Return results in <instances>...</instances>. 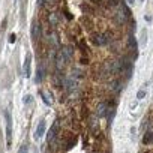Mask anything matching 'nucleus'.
<instances>
[{
	"instance_id": "obj_1",
	"label": "nucleus",
	"mask_w": 153,
	"mask_h": 153,
	"mask_svg": "<svg viewBox=\"0 0 153 153\" xmlns=\"http://www.w3.org/2000/svg\"><path fill=\"white\" fill-rule=\"evenodd\" d=\"M92 42L98 47H104L110 42V33H95L92 35Z\"/></svg>"
},
{
	"instance_id": "obj_2",
	"label": "nucleus",
	"mask_w": 153,
	"mask_h": 153,
	"mask_svg": "<svg viewBox=\"0 0 153 153\" xmlns=\"http://www.w3.org/2000/svg\"><path fill=\"white\" fill-rule=\"evenodd\" d=\"M12 144V117L9 113H6V146L11 147Z\"/></svg>"
},
{
	"instance_id": "obj_3",
	"label": "nucleus",
	"mask_w": 153,
	"mask_h": 153,
	"mask_svg": "<svg viewBox=\"0 0 153 153\" xmlns=\"http://www.w3.org/2000/svg\"><path fill=\"white\" fill-rule=\"evenodd\" d=\"M57 134H59V123L54 122L53 126H51V129L48 131V135H47V141H48L50 146H53L57 141Z\"/></svg>"
},
{
	"instance_id": "obj_4",
	"label": "nucleus",
	"mask_w": 153,
	"mask_h": 153,
	"mask_svg": "<svg viewBox=\"0 0 153 153\" xmlns=\"http://www.w3.org/2000/svg\"><path fill=\"white\" fill-rule=\"evenodd\" d=\"M45 129H47V122L42 119V120L38 123V128H36V132H35V137H36V140L42 138V135L45 134Z\"/></svg>"
},
{
	"instance_id": "obj_5",
	"label": "nucleus",
	"mask_w": 153,
	"mask_h": 153,
	"mask_svg": "<svg viewBox=\"0 0 153 153\" xmlns=\"http://www.w3.org/2000/svg\"><path fill=\"white\" fill-rule=\"evenodd\" d=\"M30 62H32V56L27 54L26 56V60H24V65H23V75L26 76V78H29V76H30Z\"/></svg>"
},
{
	"instance_id": "obj_6",
	"label": "nucleus",
	"mask_w": 153,
	"mask_h": 153,
	"mask_svg": "<svg viewBox=\"0 0 153 153\" xmlns=\"http://www.w3.org/2000/svg\"><path fill=\"white\" fill-rule=\"evenodd\" d=\"M39 36H41V24H39V21H35L32 26V39L38 41Z\"/></svg>"
},
{
	"instance_id": "obj_7",
	"label": "nucleus",
	"mask_w": 153,
	"mask_h": 153,
	"mask_svg": "<svg viewBox=\"0 0 153 153\" xmlns=\"http://www.w3.org/2000/svg\"><path fill=\"white\" fill-rule=\"evenodd\" d=\"M60 53H62V56L65 57V60L68 62V60L71 59V56H72V48H71L69 45H65V47L60 50Z\"/></svg>"
},
{
	"instance_id": "obj_8",
	"label": "nucleus",
	"mask_w": 153,
	"mask_h": 153,
	"mask_svg": "<svg viewBox=\"0 0 153 153\" xmlns=\"http://www.w3.org/2000/svg\"><path fill=\"white\" fill-rule=\"evenodd\" d=\"M35 80H36V83H42V80H44V68L39 65L38 66V69H36V76H35Z\"/></svg>"
},
{
	"instance_id": "obj_9",
	"label": "nucleus",
	"mask_w": 153,
	"mask_h": 153,
	"mask_svg": "<svg viewBox=\"0 0 153 153\" xmlns=\"http://www.w3.org/2000/svg\"><path fill=\"white\" fill-rule=\"evenodd\" d=\"M42 99H44L45 105H53V96L50 92H42Z\"/></svg>"
},
{
	"instance_id": "obj_10",
	"label": "nucleus",
	"mask_w": 153,
	"mask_h": 153,
	"mask_svg": "<svg viewBox=\"0 0 153 153\" xmlns=\"http://www.w3.org/2000/svg\"><path fill=\"white\" fill-rule=\"evenodd\" d=\"M152 137H153V132H152V131L149 129V131H147V132L144 134L143 143H144V144H150V143H152Z\"/></svg>"
},
{
	"instance_id": "obj_11",
	"label": "nucleus",
	"mask_w": 153,
	"mask_h": 153,
	"mask_svg": "<svg viewBox=\"0 0 153 153\" xmlns=\"http://www.w3.org/2000/svg\"><path fill=\"white\" fill-rule=\"evenodd\" d=\"M128 44H129V48H132V50L137 48V41H135L134 35H129V38H128Z\"/></svg>"
},
{
	"instance_id": "obj_12",
	"label": "nucleus",
	"mask_w": 153,
	"mask_h": 153,
	"mask_svg": "<svg viewBox=\"0 0 153 153\" xmlns=\"http://www.w3.org/2000/svg\"><path fill=\"white\" fill-rule=\"evenodd\" d=\"M48 20H50V23H51L53 26H54V24H57V23H59V17H57V12H53V14H50Z\"/></svg>"
},
{
	"instance_id": "obj_13",
	"label": "nucleus",
	"mask_w": 153,
	"mask_h": 153,
	"mask_svg": "<svg viewBox=\"0 0 153 153\" xmlns=\"http://www.w3.org/2000/svg\"><path fill=\"white\" fill-rule=\"evenodd\" d=\"M98 113H99V116H101V117L107 116V104H101V105H99V108H98Z\"/></svg>"
},
{
	"instance_id": "obj_14",
	"label": "nucleus",
	"mask_w": 153,
	"mask_h": 153,
	"mask_svg": "<svg viewBox=\"0 0 153 153\" xmlns=\"http://www.w3.org/2000/svg\"><path fill=\"white\" fill-rule=\"evenodd\" d=\"M144 96H146V92H144V90H140V92H138V95H137V98H138V99H143Z\"/></svg>"
},
{
	"instance_id": "obj_15",
	"label": "nucleus",
	"mask_w": 153,
	"mask_h": 153,
	"mask_svg": "<svg viewBox=\"0 0 153 153\" xmlns=\"http://www.w3.org/2000/svg\"><path fill=\"white\" fill-rule=\"evenodd\" d=\"M9 42H11V44L15 42V35H11V36H9Z\"/></svg>"
},
{
	"instance_id": "obj_16",
	"label": "nucleus",
	"mask_w": 153,
	"mask_h": 153,
	"mask_svg": "<svg viewBox=\"0 0 153 153\" xmlns=\"http://www.w3.org/2000/svg\"><path fill=\"white\" fill-rule=\"evenodd\" d=\"M30 101H32V96H26V98H24V102H26V104H29Z\"/></svg>"
},
{
	"instance_id": "obj_17",
	"label": "nucleus",
	"mask_w": 153,
	"mask_h": 153,
	"mask_svg": "<svg viewBox=\"0 0 153 153\" xmlns=\"http://www.w3.org/2000/svg\"><path fill=\"white\" fill-rule=\"evenodd\" d=\"M26 150H27V146H26V144H24L23 147H20V153H23V152H26Z\"/></svg>"
},
{
	"instance_id": "obj_18",
	"label": "nucleus",
	"mask_w": 153,
	"mask_h": 153,
	"mask_svg": "<svg viewBox=\"0 0 153 153\" xmlns=\"http://www.w3.org/2000/svg\"><path fill=\"white\" fill-rule=\"evenodd\" d=\"M38 3H39V6H44L45 5V0H38Z\"/></svg>"
},
{
	"instance_id": "obj_19",
	"label": "nucleus",
	"mask_w": 153,
	"mask_h": 153,
	"mask_svg": "<svg viewBox=\"0 0 153 153\" xmlns=\"http://www.w3.org/2000/svg\"><path fill=\"white\" fill-rule=\"evenodd\" d=\"M134 2H135V0H126V3H128V5H131V6L134 5Z\"/></svg>"
},
{
	"instance_id": "obj_20",
	"label": "nucleus",
	"mask_w": 153,
	"mask_h": 153,
	"mask_svg": "<svg viewBox=\"0 0 153 153\" xmlns=\"http://www.w3.org/2000/svg\"><path fill=\"white\" fill-rule=\"evenodd\" d=\"M92 2H95V3H102V0H92Z\"/></svg>"
}]
</instances>
